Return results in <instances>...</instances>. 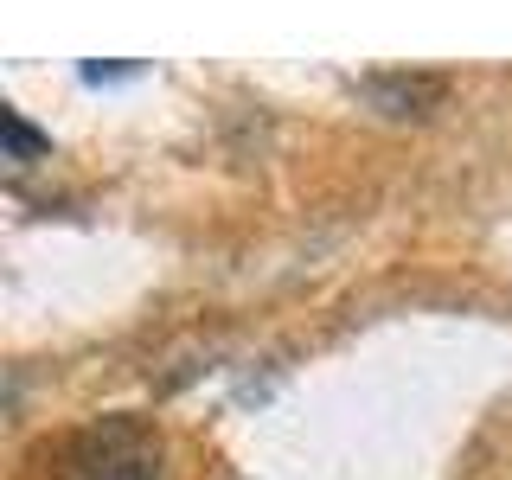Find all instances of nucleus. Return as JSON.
Returning a JSON list of instances; mask_svg holds the SVG:
<instances>
[{
    "instance_id": "obj_1",
    "label": "nucleus",
    "mask_w": 512,
    "mask_h": 480,
    "mask_svg": "<svg viewBox=\"0 0 512 480\" xmlns=\"http://www.w3.org/2000/svg\"><path fill=\"white\" fill-rule=\"evenodd\" d=\"M365 96L372 109H384V116H429V109L448 96V84L436 71H378V77H365V84H352Z\"/></svg>"
},
{
    "instance_id": "obj_2",
    "label": "nucleus",
    "mask_w": 512,
    "mask_h": 480,
    "mask_svg": "<svg viewBox=\"0 0 512 480\" xmlns=\"http://www.w3.org/2000/svg\"><path fill=\"white\" fill-rule=\"evenodd\" d=\"M96 455L77 468V480H154L148 468V448H141V429L135 423H109L90 436Z\"/></svg>"
},
{
    "instance_id": "obj_3",
    "label": "nucleus",
    "mask_w": 512,
    "mask_h": 480,
    "mask_svg": "<svg viewBox=\"0 0 512 480\" xmlns=\"http://www.w3.org/2000/svg\"><path fill=\"white\" fill-rule=\"evenodd\" d=\"M7 135H13V160H20V167H26V160L45 148V135H39V128H32V122L20 116V109H7Z\"/></svg>"
}]
</instances>
